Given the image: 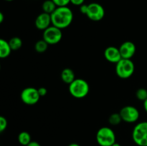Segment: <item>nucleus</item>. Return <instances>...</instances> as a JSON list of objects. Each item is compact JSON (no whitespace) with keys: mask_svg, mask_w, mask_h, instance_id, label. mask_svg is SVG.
Wrapping results in <instances>:
<instances>
[{"mask_svg":"<svg viewBox=\"0 0 147 146\" xmlns=\"http://www.w3.org/2000/svg\"><path fill=\"white\" fill-rule=\"evenodd\" d=\"M50 16L52 25L60 29L68 27L73 20V12L68 7H57Z\"/></svg>","mask_w":147,"mask_h":146,"instance_id":"nucleus-1","label":"nucleus"},{"mask_svg":"<svg viewBox=\"0 0 147 146\" xmlns=\"http://www.w3.org/2000/svg\"><path fill=\"white\" fill-rule=\"evenodd\" d=\"M70 94L76 99H83L89 93L90 86L87 81L82 78H76L68 85Z\"/></svg>","mask_w":147,"mask_h":146,"instance_id":"nucleus-2","label":"nucleus"},{"mask_svg":"<svg viewBox=\"0 0 147 146\" xmlns=\"http://www.w3.org/2000/svg\"><path fill=\"white\" fill-rule=\"evenodd\" d=\"M96 142L99 146H111L116 143V136L110 127H102L96 133Z\"/></svg>","mask_w":147,"mask_h":146,"instance_id":"nucleus-3","label":"nucleus"},{"mask_svg":"<svg viewBox=\"0 0 147 146\" xmlns=\"http://www.w3.org/2000/svg\"><path fill=\"white\" fill-rule=\"evenodd\" d=\"M132 140L138 146H147V122H140L134 127Z\"/></svg>","mask_w":147,"mask_h":146,"instance_id":"nucleus-4","label":"nucleus"},{"mask_svg":"<svg viewBox=\"0 0 147 146\" xmlns=\"http://www.w3.org/2000/svg\"><path fill=\"white\" fill-rule=\"evenodd\" d=\"M135 65L131 60L123 59L116 64V73L121 79H128L133 75Z\"/></svg>","mask_w":147,"mask_h":146,"instance_id":"nucleus-5","label":"nucleus"},{"mask_svg":"<svg viewBox=\"0 0 147 146\" xmlns=\"http://www.w3.org/2000/svg\"><path fill=\"white\" fill-rule=\"evenodd\" d=\"M63 38L62 29L51 25L43 31L42 40H44L49 45L57 44Z\"/></svg>","mask_w":147,"mask_h":146,"instance_id":"nucleus-6","label":"nucleus"},{"mask_svg":"<svg viewBox=\"0 0 147 146\" xmlns=\"http://www.w3.org/2000/svg\"><path fill=\"white\" fill-rule=\"evenodd\" d=\"M122 121L127 123H134L138 121L140 117L139 110L132 105H126L122 107L119 112Z\"/></svg>","mask_w":147,"mask_h":146,"instance_id":"nucleus-7","label":"nucleus"},{"mask_svg":"<svg viewBox=\"0 0 147 146\" xmlns=\"http://www.w3.org/2000/svg\"><path fill=\"white\" fill-rule=\"evenodd\" d=\"M37 89L32 87H26L22 91L20 98L23 103L27 105H34L37 104L40 99Z\"/></svg>","mask_w":147,"mask_h":146,"instance_id":"nucleus-8","label":"nucleus"},{"mask_svg":"<svg viewBox=\"0 0 147 146\" xmlns=\"http://www.w3.org/2000/svg\"><path fill=\"white\" fill-rule=\"evenodd\" d=\"M86 15L91 21H99L104 17L105 9L103 6L98 3H90L88 4V9Z\"/></svg>","mask_w":147,"mask_h":146,"instance_id":"nucleus-9","label":"nucleus"},{"mask_svg":"<svg viewBox=\"0 0 147 146\" xmlns=\"http://www.w3.org/2000/svg\"><path fill=\"white\" fill-rule=\"evenodd\" d=\"M119 49L122 58L129 59V60H131L136 51V45L134 43L131 41H126L123 42Z\"/></svg>","mask_w":147,"mask_h":146,"instance_id":"nucleus-10","label":"nucleus"},{"mask_svg":"<svg viewBox=\"0 0 147 146\" xmlns=\"http://www.w3.org/2000/svg\"><path fill=\"white\" fill-rule=\"evenodd\" d=\"M34 24L37 29L44 31L52 25L51 16L45 12L41 13L36 17Z\"/></svg>","mask_w":147,"mask_h":146,"instance_id":"nucleus-11","label":"nucleus"},{"mask_svg":"<svg viewBox=\"0 0 147 146\" xmlns=\"http://www.w3.org/2000/svg\"><path fill=\"white\" fill-rule=\"evenodd\" d=\"M104 57L108 62L116 64L122 59L119 49L113 46L108 47L104 51Z\"/></svg>","mask_w":147,"mask_h":146,"instance_id":"nucleus-12","label":"nucleus"},{"mask_svg":"<svg viewBox=\"0 0 147 146\" xmlns=\"http://www.w3.org/2000/svg\"><path fill=\"white\" fill-rule=\"evenodd\" d=\"M60 77L63 80V82L65 84H69L73 82L76 79V74H75L74 71L70 68H65L63 69V71L60 74Z\"/></svg>","mask_w":147,"mask_h":146,"instance_id":"nucleus-13","label":"nucleus"},{"mask_svg":"<svg viewBox=\"0 0 147 146\" xmlns=\"http://www.w3.org/2000/svg\"><path fill=\"white\" fill-rule=\"evenodd\" d=\"M11 50L9 44V42L0 38V59H5L11 54Z\"/></svg>","mask_w":147,"mask_h":146,"instance_id":"nucleus-14","label":"nucleus"},{"mask_svg":"<svg viewBox=\"0 0 147 146\" xmlns=\"http://www.w3.org/2000/svg\"><path fill=\"white\" fill-rule=\"evenodd\" d=\"M17 140L20 145L23 146H27L32 141V137L28 132L22 131L18 135Z\"/></svg>","mask_w":147,"mask_h":146,"instance_id":"nucleus-15","label":"nucleus"},{"mask_svg":"<svg viewBox=\"0 0 147 146\" xmlns=\"http://www.w3.org/2000/svg\"><path fill=\"white\" fill-rule=\"evenodd\" d=\"M56 4L53 2V0H45L42 3V9L43 12H45L47 14H51L57 8Z\"/></svg>","mask_w":147,"mask_h":146,"instance_id":"nucleus-16","label":"nucleus"},{"mask_svg":"<svg viewBox=\"0 0 147 146\" xmlns=\"http://www.w3.org/2000/svg\"><path fill=\"white\" fill-rule=\"evenodd\" d=\"M8 42L11 51H17L20 50L22 46V40L18 37H11Z\"/></svg>","mask_w":147,"mask_h":146,"instance_id":"nucleus-17","label":"nucleus"},{"mask_svg":"<svg viewBox=\"0 0 147 146\" xmlns=\"http://www.w3.org/2000/svg\"><path fill=\"white\" fill-rule=\"evenodd\" d=\"M49 44L44 40H38L34 44V50L38 53H44L47 51Z\"/></svg>","mask_w":147,"mask_h":146,"instance_id":"nucleus-18","label":"nucleus"},{"mask_svg":"<svg viewBox=\"0 0 147 146\" xmlns=\"http://www.w3.org/2000/svg\"><path fill=\"white\" fill-rule=\"evenodd\" d=\"M122 122L121 117L119 113H113L109 117V123L111 125L117 126Z\"/></svg>","mask_w":147,"mask_h":146,"instance_id":"nucleus-19","label":"nucleus"},{"mask_svg":"<svg viewBox=\"0 0 147 146\" xmlns=\"http://www.w3.org/2000/svg\"><path fill=\"white\" fill-rule=\"evenodd\" d=\"M136 97L140 101L144 102L147 99V90L145 88H139L136 92Z\"/></svg>","mask_w":147,"mask_h":146,"instance_id":"nucleus-20","label":"nucleus"},{"mask_svg":"<svg viewBox=\"0 0 147 146\" xmlns=\"http://www.w3.org/2000/svg\"><path fill=\"white\" fill-rule=\"evenodd\" d=\"M7 125H8V123H7V119L4 116L0 115V133H3L7 129Z\"/></svg>","mask_w":147,"mask_h":146,"instance_id":"nucleus-21","label":"nucleus"},{"mask_svg":"<svg viewBox=\"0 0 147 146\" xmlns=\"http://www.w3.org/2000/svg\"><path fill=\"white\" fill-rule=\"evenodd\" d=\"M53 1L57 7H67V5L70 3V0H53Z\"/></svg>","mask_w":147,"mask_h":146,"instance_id":"nucleus-22","label":"nucleus"},{"mask_svg":"<svg viewBox=\"0 0 147 146\" xmlns=\"http://www.w3.org/2000/svg\"><path fill=\"white\" fill-rule=\"evenodd\" d=\"M37 90H38L39 94L40 95V97H45L47 94V90L44 87H40V88L37 89Z\"/></svg>","mask_w":147,"mask_h":146,"instance_id":"nucleus-23","label":"nucleus"},{"mask_svg":"<svg viewBox=\"0 0 147 146\" xmlns=\"http://www.w3.org/2000/svg\"><path fill=\"white\" fill-rule=\"evenodd\" d=\"M84 2L85 0H70V3L72 4L75 6H78V7L84 4Z\"/></svg>","mask_w":147,"mask_h":146,"instance_id":"nucleus-24","label":"nucleus"},{"mask_svg":"<svg viewBox=\"0 0 147 146\" xmlns=\"http://www.w3.org/2000/svg\"><path fill=\"white\" fill-rule=\"evenodd\" d=\"M88 9V4H82L81 6H80V11L83 14H86Z\"/></svg>","mask_w":147,"mask_h":146,"instance_id":"nucleus-25","label":"nucleus"},{"mask_svg":"<svg viewBox=\"0 0 147 146\" xmlns=\"http://www.w3.org/2000/svg\"><path fill=\"white\" fill-rule=\"evenodd\" d=\"M27 146H41V145L37 141H31Z\"/></svg>","mask_w":147,"mask_h":146,"instance_id":"nucleus-26","label":"nucleus"},{"mask_svg":"<svg viewBox=\"0 0 147 146\" xmlns=\"http://www.w3.org/2000/svg\"><path fill=\"white\" fill-rule=\"evenodd\" d=\"M4 19V14H3V13L1 12V11H0V24L3 22Z\"/></svg>","mask_w":147,"mask_h":146,"instance_id":"nucleus-27","label":"nucleus"},{"mask_svg":"<svg viewBox=\"0 0 147 146\" xmlns=\"http://www.w3.org/2000/svg\"><path fill=\"white\" fill-rule=\"evenodd\" d=\"M143 106H144V110L147 113V99L143 102Z\"/></svg>","mask_w":147,"mask_h":146,"instance_id":"nucleus-28","label":"nucleus"},{"mask_svg":"<svg viewBox=\"0 0 147 146\" xmlns=\"http://www.w3.org/2000/svg\"><path fill=\"white\" fill-rule=\"evenodd\" d=\"M67 146H80V145L76 143H70V144H69Z\"/></svg>","mask_w":147,"mask_h":146,"instance_id":"nucleus-29","label":"nucleus"},{"mask_svg":"<svg viewBox=\"0 0 147 146\" xmlns=\"http://www.w3.org/2000/svg\"><path fill=\"white\" fill-rule=\"evenodd\" d=\"M111 146H121V145L119 144V143H115L114 144L112 145Z\"/></svg>","mask_w":147,"mask_h":146,"instance_id":"nucleus-30","label":"nucleus"},{"mask_svg":"<svg viewBox=\"0 0 147 146\" xmlns=\"http://www.w3.org/2000/svg\"><path fill=\"white\" fill-rule=\"evenodd\" d=\"M5 1H12L13 0H5Z\"/></svg>","mask_w":147,"mask_h":146,"instance_id":"nucleus-31","label":"nucleus"},{"mask_svg":"<svg viewBox=\"0 0 147 146\" xmlns=\"http://www.w3.org/2000/svg\"><path fill=\"white\" fill-rule=\"evenodd\" d=\"M0 70H1V64H0Z\"/></svg>","mask_w":147,"mask_h":146,"instance_id":"nucleus-32","label":"nucleus"}]
</instances>
